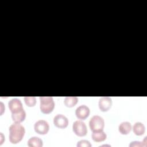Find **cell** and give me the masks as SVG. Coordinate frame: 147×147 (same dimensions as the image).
I'll return each instance as SVG.
<instances>
[{"label": "cell", "mask_w": 147, "mask_h": 147, "mask_svg": "<svg viewBox=\"0 0 147 147\" xmlns=\"http://www.w3.org/2000/svg\"><path fill=\"white\" fill-rule=\"evenodd\" d=\"M9 141L11 144L20 142L24 137L25 133V127L20 123H14L11 125L9 129Z\"/></svg>", "instance_id": "6da1fadb"}, {"label": "cell", "mask_w": 147, "mask_h": 147, "mask_svg": "<svg viewBox=\"0 0 147 147\" xmlns=\"http://www.w3.org/2000/svg\"><path fill=\"white\" fill-rule=\"evenodd\" d=\"M40 110L44 114H49L54 109L55 102L52 96H40Z\"/></svg>", "instance_id": "7a4b0ae2"}, {"label": "cell", "mask_w": 147, "mask_h": 147, "mask_svg": "<svg viewBox=\"0 0 147 147\" xmlns=\"http://www.w3.org/2000/svg\"><path fill=\"white\" fill-rule=\"evenodd\" d=\"M89 126L92 131L102 130L105 126L104 119L99 115H94L90 120Z\"/></svg>", "instance_id": "3957f363"}, {"label": "cell", "mask_w": 147, "mask_h": 147, "mask_svg": "<svg viewBox=\"0 0 147 147\" xmlns=\"http://www.w3.org/2000/svg\"><path fill=\"white\" fill-rule=\"evenodd\" d=\"M72 130L74 133L79 137L85 136L87 133L86 123L80 120H77L73 123Z\"/></svg>", "instance_id": "277c9868"}, {"label": "cell", "mask_w": 147, "mask_h": 147, "mask_svg": "<svg viewBox=\"0 0 147 147\" xmlns=\"http://www.w3.org/2000/svg\"><path fill=\"white\" fill-rule=\"evenodd\" d=\"M35 131L39 134H45L49 130V125L47 121L40 119L37 121L34 125Z\"/></svg>", "instance_id": "5b68a950"}, {"label": "cell", "mask_w": 147, "mask_h": 147, "mask_svg": "<svg viewBox=\"0 0 147 147\" xmlns=\"http://www.w3.org/2000/svg\"><path fill=\"white\" fill-rule=\"evenodd\" d=\"M8 106L11 113H16L24 110L22 103L20 99L18 98H13L8 102Z\"/></svg>", "instance_id": "8992f818"}, {"label": "cell", "mask_w": 147, "mask_h": 147, "mask_svg": "<svg viewBox=\"0 0 147 147\" xmlns=\"http://www.w3.org/2000/svg\"><path fill=\"white\" fill-rule=\"evenodd\" d=\"M53 124L57 127L64 129L67 127L68 119L63 114H57L53 118Z\"/></svg>", "instance_id": "52a82bcc"}, {"label": "cell", "mask_w": 147, "mask_h": 147, "mask_svg": "<svg viewBox=\"0 0 147 147\" xmlns=\"http://www.w3.org/2000/svg\"><path fill=\"white\" fill-rule=\"evenodd\" d=\"M90 113V110L89 107L84 105L79 106L75 110V115L79 119H85L89 116Z\"/></svg>", "instance_id": "ba28073f"}, {"label": "cell", "mask_w": 147, "mask_h": 147, "mask_svg": "<svg viewBox=\"0 0 147 147\" xmlns=\"http://www.w3.org/2000/svg\"><path fill=\"white\" fill-rule=\"evenodd\" d=\"M98 105L99 109L102 111H107L111 107L112 99L109 96H103L100 98Z\"/></svg>", "instance_id": "9c48e42d"}, {"label": "cell", "mask_w": 147, "mask_h": 147, "mask_svg": "<svg viewBox=\"0 0 147 147\" xmlns=\"http://www.w3.org/2000/svg\"><path fill=\"white\" fill-rule=\"evenodd\" d=\"M92 139L97 142L104 141L106 138L107 135L103 131V130H98V131H94L92 132L91 134Z\"/></svg>", "instance_id": "30bf717a"}, {"label": "cell", "mask_w": 147, "mask_h": 147, "mask_svg": "<svg viewBox=\"0 0 147 147\" xmlns=\"http://www.w3.org/2000/svg\"><path fill=\"white\" fill-rule=\"evenodd\" d=\"M131 125L129 122L125 121L121 122L118 126V130L122 134L126 135L129 134L131 130Z\"/></svg>", "instance_id": "8fae6325"}, {"label": "cell", "mask_w": 147, "mask_h": 147, "mask_svg": "<svg viewBox=\"0 0 147 147\" xmlns=\"http://www.w3.org/2000/svg\"><path fill=\"white\" fill-rule=\"evenodd\" d=\"M26 118V113L24 110L16 113H11L12 120L16 123H21L23 122Z\"/></svg>", "instance_id": "7c38bea8"}, {"label": "cell", "mask_w": 147, "mask_h": 147, "mask_svg": "<svg viewBox=\"0 0 147 147\" xmlns=\"http://www.w3.org/2000/svg\"><path fill=\"white\" fill-rule=\"evenodd\" d=\"M133 131L136 135L141 136L145 131V127L142 122H137L133 125Z\"/></svg>", "instance_id": "4fadbf2b"}, {"label": "cell", "mask_w": 147, "mask_h": 147, "mask_svg": "<svg viewBox=\"0 0 147 147\" xmlns=\"http://www.w3.org/2000/svg\"><path fill=\"white\" fill-rule=\"evenodd\" d=\"M28 145L30 147H41L43 145V142L40 138L32 137L28 141Z\"/></svg>", "instance_id": "5bb4252c"}, {"label": "cell", "mask_w": 147, "mask_h": 147, "mask_svg": "<svg viewBox=\"0 0 147 147\" xmlns=\"http://www.w3.org/2000/svg\"><path fill=\"white\" fill-rule=\"evenodd\" d=\"M78 102V98L76 96H66L64 100V103L67 107H72L75 106Z\"/></svg>", "instance_id": "9a60e30c"}, {"label": "cell", "mask_w": 147, "mask_h": 147, "mask_svg": "<svg viewBox=\"0 0 147 147\" xmlns=\"http://www.w3.org/2000/svg\"><path fill=\"white\" fill-rule=\"evenodd\" d=\"M24 101L28 106L33 107L36 103V98L35 96H25Z\"/></svg>", "instance_id": "2e32d148"}, {"label": "cell", "mask_w": 147, "mask_h": 147, "mask_svg": "<svg viewBox=\"0 0 147 147\" xmlns=\"http://www.w3.org/2000/svg\"><path fill=\"white\" fill-rule=\"evenodd\" d=\"M76 146L78 147H91V144L90 141L86 140H82L78 142Z\"/></svg>", "instance_id": "e0dca14e"}, {"label": "cell", "mask_w": 147, "mask_h": 147, "mask_svg": "<svg viewBox=\"0 0 147 147\" xmlns=\"http://www.w3.org/2000/svg\"><path fill=\"white\" fill-rule=\"evenodd\" d=\"M146 146V142H144V141L142 142L133 141L129 145V146Z\"/></svg>", "instance_id": "ac0fdd59"}, {"label": "cell", "mask_w": 147, "mask_h": 147, "mask_svg": "<svg viewBox=\"0 0 147 147\" xmlns=\"http://www.w3.org/2000/svg\"><path fill=\"white\" fill-rule=\"evenodd\" d=\"M0 104H1V107H2L3 105V103H2V102H1ZM2 113H3V110H2V108H1V114H2Z\"/></svg>", "instance_id": "d6986e66"}]
</instances>
